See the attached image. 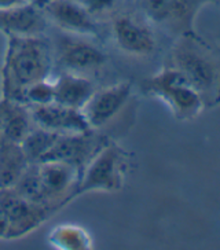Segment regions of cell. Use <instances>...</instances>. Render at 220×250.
<instances>
[{"label":"cell","instance_id":"17","mask_svg":"<svg viewBox=\"0 0 220 250\" xmlns=\"http://www.w3.org/2000/svg\"><path fill=\"white\" fill-rule=\"evenodd\" d=\"M33 118L29 107L25 103L4 98V114H3V138L21 145L22 140L30 132Z\"/></svg>","mask_w":220,"mask_h":250},{"label":"cell","instance_id":"19","mask_svg":"<svg viewBox=\"0 0 220 250\" xmlns=\"http://www.w3.org/2000/svg\"><path fill=\"white\" fill-rule=\"evenodd\" d=\"M61 133L52 132L42 126H33L26 138L22 140L21 147L30 164H37L52 147Z\"/></svg>","mask_w":220,"mask_h":250},{"label":"cell","instance_id":"4","mask_svg":"<svg viewBox=\"0 0 220 250\" xmlns=\"http://www.w3.org/2000/svg\"><path fill=\"white\" fill-rule=\"evenodd\" d=\"M127 157L116 145L103 146L84 168L74 197L91 191L113 192L121 190L125 179Z\"/></svg>","mask_w":220,"mask_h":250},{"label":"cell","instance_id":"1","mask_svg":"<svg viewBox=\"0 0 220 250\" xmlns=\"http://www.w3.org/2000/svg\"><path fill=\"white\" fill-rule=\"evenodd\" d=\"M50 72L51 52L40 36H8L3 66L4 98L20 102L23 91L37 81L47 80Z\"/></svg>","mask_w":220,"mask_h":250},{"label":"cell","instance_id":"8","mask_svg":"<svg viewBox=\"0 0 220 250\" xmlns=\"http://www.w3.org/2000/svg\"><path fill=\"white\" fill-rule=\"evenodd\" d=\"M0 206L10 220L8 238L25 235L45 220V208L22 198L13 187L0 188Z\"/></svg>","mask_w":220,"mask_h":250},{"label":"cell","instance_id":"25","mask_svg":"<svg viewBox=\"0 0 220 250\" xmlns=\"http://www.w3.org/2000/svg\"><path fill=\"white\" fill-rule=\"evenodd\" d=\"M3 114H4V99L0 101V140L3 138Z\"/></svg>","mask_w":220,"mask_h":250},{"label":"cell","instance_id":"6","mask_svg":"<svg viewBox=\"0 0 220 250\" xmlns=\"http://www.w3.org/2000/svg\"><path fill=\"white\" fill-rule=\"evenodd\" d=\"M57 52L59 62L66 72L77 74L99 70L108 59L98 45L77 35L61 37L57 44Z\"/></svg>","mask_w":220,"mask_h":250},{"label":"cell","instance_id":"2","mask_svg":"<svg viewBox=\"0 0 220 250\" xmlns=\"http://www.w3.org/2000/svg\"><path fill=\"white\" fill-rule=\"evenodd\" d=\"M176 67L202 98L204 103L220 101V65L193 37L183 36L172 54Z\"/></svg>","mask_w":220,"mask_h":250},{"label":"cell","instance_id":"15","mask_svg":"<svg viewBox=\"0 0 220 250\" xmlns=\"http://www.w3.org/2000/svg\"><path fill=\"white\" fill-rule=\"evenodd\" d=\"M94 92V83L83 74L64 72L54 83V102L76 110H81Z\"/></svg>","mask_w":220,"mask_h":250},{"label":"cell","instance_id":"22","mask_svg":"<svg viewBox=\"0 0 220 250\" xmlns=\"http://www.w3.org/2000/svg\"><path fill=\"white\" fill-rule=\"evenodd\" d=\"M77 1L94 17L108 13L117 3V0H77Z\"/></svg>","mask_w":220,"mask_h":250},{"label":"cell","instance_id":"10","mask_svg":"<svg viewBox=\"0 0 220 250\" xmlns=\"http://www.w3.org/2000/svg\"><path fill=\"white\" fill-rule=\"evenodd\" d=\"M28 107L33 123L52 132L81 133L91 131V126L81 110L66 107L55 102Z\"/></svg>","mask_w":220,"mask_h":250},{"label":"cell","instance_id":"23","mask_svg":"<svg viewBox=\"0 0 220 250\" xmlns=\"http://www.w3.org/2000/svg\"><path fill=\"white\" fill-rule=\"evenodd\" d=\"M8 234H10V220L4 209L0 206V239L8 238Z\"/></svg>","mask_w":220,"mask_h":250},{"label":"cell","instance_id":"26","mask_svg":"<svg viewBox=\"0 0 220 250\" xmlns=\"http://www.w3.org/2000/svg\"><path fill=\"white\" fill-rule=\"evenodd\" d=\"M48 1H51V0H35V3L39 4V6H43L45 3H48Z\"/></svg>","mask_w":220,"mask_h":250},{"label":"cell","instance_id":"11","mask_svg":"<svg viewBox=\"0 0 220 250\" xmlns=\"http://www.w3.org/2000/svg\"><path fill=\"white\" fill-rule=\"evenodd\" d=\"M48 23L43 8L36 3L0 10V32L7 36L37 37L43 35Z\"/></svg>","mask_w":220,"mask_h":250},{"label":"cell","instance_id":"7","mask_svg":"<svg viewBox=\"0 0 220 250\" xmlns=\"http://www.w3.org/2000/svg\"><path fill=\"white\" fill-rule=\"evenodd\" d=\"M48 22L70 35L98 36L95 17L88 13L77 0H51L42 6Z\"/></svg>","mask_w":220,"mask_h":250},{"label":"cell","instance_id":"5","mask_svg":"<svg viewBox=\"0 0 220 250\" xmlns=\"http://www.w3.org/2000/svg\"><path fill=\"white\" fill-rule=\"evenodd\" d=\"M152 22L176 33L190 32L193 20L205 0H140Z\"/></svg>","mask_w":220,"mask_h":250},{"label":"cell","instance_id":"24","mask_svg":"<svg viewBox=\"0 0 220 250\" xmlns=\"http://www.w3.org/2000/svg\"><path fill=\"white\" fill-rule=\"evenodd\" d=\"M26 3H33L29 0H0V10H7V8L18 7Z\"/></svg>","mask_w":220,"mask_h":250},{"label":"cell","instance_id":"3","mask_svg":"<svg viewBox=\"0 0 220 250\" xmlns=\"http://www.w3.org/2000/svg\"><path fill=\"white\" fill-rule=\"evenodd\" d=\"M147 94L158 96L179 120H190L199 114L204 101L176 67H165L145 83Z\"/></svg>","mask_w":220,"mask_h":250},{"label":"cell","instance_id":"21","mask_svg":"<svg viewBox=\"0 0 220 250\" xmlns=\"http://www.w3.org/2000/svg\"><path fill=\"white\" fill-rule=\"evenodd\" d=\"M55 242L61 245V248L67 249H86L89 241L87 239V234L76 227H61L57 229Z\"/></svg>","mask_w":220,"mask_h":250},{"label":"cell","instance_id":"20","mask_svg":"<svg viewBox=\"0 0 220 250\" xmlns=\"http://www.w3.org/2000/svg\"><path fill=\"white\" fill-rule=\"evenodd\" d=\"M21 103L26 106H37V104H47L54 102V83L47 80L37 81L29 85L23 91L21 96Z\"/></svg>","mask_w":220,"mask_h":250},{"label":"cell","instance_id":"14","mask_svg":"<svg viewBox=\"0 0 220 250\" xmlns=\"http://www.w3.org/2000/svg\"><path fill=\"white\" fill-rule=\"evenodd\" d=\"M91 131L81 133H61L58 139L52 145V147L39 162L62 161L73 164L80 168V165L87 157L95 155L99 151L94 150L96 142L91 136Z\"/></svg>","mask_w":220,"mask_h":250},{"label":"cell","instance_id":"18","mask_svg":"<svg viewBox=\"0 0 220 250\" xmlns=\"http://www.w3.org/2000/svg\"><path fill=\"white\" fill-rule=\"evenodd\" d=\"M13 188L22 198H25L32 204L44 206V208L45 205H50L47 192L44 190L43 183L40 180L37 164H29V167L22 173V176L18 179V182L15 183Z\"/></svg>","mask_w":220,"mask_h":250},{"label":"cell","instance_id":"13","mask_svg":"<svg viewBox=\"0 0 220 250\" xmlns=\"http://www.w3.org/2000/svg\"><path fill=\"white\" fill-rule=\"evenodd\" d=\"M113 35L118 47L132 55H149L155 48L152 30L131 15H118L113 21Z\"/></svg>","mask_w":220,"mask_h":250},{"label":"cell","instance_id":"16","mask_svg":"<svg viewBox=\"0 0 220 250\" xmlns=\"http://www.w3.org/2000/svg\"><path fill=\"white\" fill-rule=\"evenodd\" d=\"M29 164L21 145L6 139L0 140V188L14 187Z\"/></svg>","mask_w":220,"mask_h":250},{"label":"cell","instance_id":"9","mask_svg":"<svg viewBox=\"0 0 220 250\" xmlns=\"http://www.w3.org/2000/svg\"><path fill=\"white\" fill-rule=\"evenodd\" d=\"M131 89L130 83H118L102 91H95L87 104L81 109L91 129L108 124L128 102Z\"/></svg>","mask_w":220,"mask_h":250},{"label":"cell","instance_id":"12","mask_svg":"<svg viewBox=\"0 0 220 250\" xmlns=\"http://www.w3.org/2000/svg\"><path fill=\"white\" fill-rule=\"evenodd\" d=\"M37 169L50 204L51 201H62L67 192L74 197L81 175L79 167L69 162L44 161L37 164Z\"/></svg>","mask_w":220,"mask_h":250}]
</instances>
